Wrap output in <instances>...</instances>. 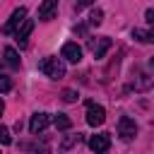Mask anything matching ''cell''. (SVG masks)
Returning a JSON list of instances; mask_svg holds the SVG:
<instances>
[{"mask_svg":"<svg viewBox=\"0 0 154 154\" xmlns=\"http://www.w3.org/2000/svg\"><path fill=\"white\" fill-rule=\"evenodd\" d=\"M38 70H41L46 77H51V79H63V77H65V65H63V60L55 58V55H46V58L38 63Z\"/></svg>","mask_w":154,"mask_h":154,"instance_id":"6da1fadb","label":"cell"},{"mask_svg":"<svg viewBox=\"0 0 154 154\" xmlns=\"http://www.w3.org/2000/svg\"><path fill=\"white\" fill-rule=\"evenodd\" d=\"M24 19H26V7H17V10L12 12V17L2 24V34H14V31L24 24Z\"/></svg>","mask_w":154,"mask_h":154,"instance_id":"7a4b0ae2","label":"cell"},{"mask_svg":"<svg viewBox=\"0 0 154 154\" xmlns=\"http://www.w3.org/2000/svg\"><path fill=\"white\" fill-rule=\"evenodd\" d=\"M87 46H89V51L94 53V58H96V60H101V58L106 55V51L113 46V41H111L108 36H99V38H89V41H87Z\"/></svg>","mask_w":154,"mask_h":154,"instance_id":"3957f363","label":"cell"},{"mask_svg":"<svg viewBox=\"0 0 154 154\" xmlns=\"http://www.w3.org/2000/svg\"><path fill=\"white\" fill-rule=\"evenodd\" d=\"M118 135H120V140H125V142L135 140L137 125H135V120H132L130 116H120V120H118Z\"/></svg>","mask_w":154,"mask_h":154,"instance_id":"277c9868","label":"cell"},{"mask_svg":"<svg viewBox=\"0 0 154 154\" xmlns=\"http://www.w3.org/2000/svg\"><path fill=\"white\" fill-rule=\"evenodd\" d=\"M103 120H106L103 106H99V103H94V101H87V123H89L91 128H96V125H101Z\"/></svg>","mask_w":154,"mask_h":154,"instance_id":"5b68a950","label":"cell"},{"mask_svg":"<svg viewBox=\"0 0 154 154\" xmlns=\"http://www.w3.org/2000/svg\"><path fill=\"white\" fill-rule=\"evenodd\" d=\"M51 113H34L31 116V120H29V132L31 135H38V132H43L48 125H51Z\"/></svg>","mask_w":154,"mask_h":154,"instance_id":"8992f818","label":"cell"},{"mask_svg":"<svg viewBox=\"0 0 154 154\" xmlns=\"http://www.w3.org/2000/svg\"><path fill=\"white\" fill-rule=\"evenodd\" d=\"M108 147H111V135L108 132H99V135H91L89 137V149L91 152L103 154V152H108Z\"/></svg>","mask_w":154,"mask_h":154,"instance_id":"52a82bcc","label":"cell"},{"mask_svg":"<svg viewBox=\"0 0 154 154\" xmlns=\"http://www.w3.org/2000/svg\"><path fill=\"white\" fill-rule=\"evenodd\" d=\"M60 55H63L67 63H79V60H82V48H79L75 41H67V43L63 46Z\"/></svg>","mask_w":154,"mask_h":154,"instance_id":"ba28073f","label":"cell"},{"mask_svg":"<svg viewBox=\"0 0 154 154\" xmlns=\"http://www.w3.org/2000/svg\"><path fill=\"white\" fill-rule=\"evenodd\" d=\"M58 12V0H43L38 5V19L41 22H51Z\"/></svg>","mask_w":154,"mask_h":154,"instance_id":"9c48e42d","label":"cell"},{"mask_svg":"<svg viewBox=\"0 0 154 154\" xmlns=\"http://www.w3.org/2000/svg\"><path fill=\"white\" fill-rule=\"evenodd\" d=\"M31 31H34V22H31V19H24V24L14 31V41L19 43V48H24V46H26V41H29V34H31Z\"/></svg>","mask_w":154,"mask_h":154,"instance_id":"30bf717a","label":"cell"},{"mask_svg":"<svg viewBox=\"0 0 154 154\" xmlns=\"http://www.w3.org/2000/svg\"><path fill=\"white\" fill-rule=\"evenodd\" d=\"M2 55H5V63H7L12 70H17V67H19V55H17V51H14L12 46H7V48L2 51Z\"/></svg>","mask_w":154,"mask_h":154,"instance_id":"8fae6325","label":"cell"},{"mask_svg":"<svg viewBox=\"0 0 154 154\" xmlns=\"http://www.w3.org/2000/svg\"><path fill=\"white\" fill-rule=\"evenodd\" d=\"M132 38H137L140 43H154V31H144V29H132Z\"/></svg>","mask_w":154,"mask_h":154,"instance_id":"7c38bea8","label":"cell"},{"mask_svg":"<svg viewBox=\"0 0 154 154\" xmlns=\"http://www.w3.org/2000/svg\"><path fill=\"white\" fill-rule=\"evenodd\" d=\"M135 75H137V77H135V82H132V87H135V89H149V87H152V79H149L144 72H140V70H137Z\"/></svg>","mask_w":154,"mask_h":154,"instance_id":"4fadbf2b","label":"cell"},{"mask_svg":"<svg viewBox=\"0 0 154 154\" xmlns=\"http://www.w3.org/2000/svg\"><path fill=\"white\" fill-rule=\"evenodd\" d=\"M53 123H55V128H58V130H70V128H72V120H70L65 113L53 116Z\"/></svg>","mask_w":154,"mask_h":154,"instance_id":"5bb4252c","label":"cell"},{"mask_svg":"<svg viewBox=\"0 0 154 154\" xmlns=\"http://www.w3.org/2000/svg\"><path fill=\"white\" fill-rule=\"evenodd\" d=\"M79 140H82V135H79V132H77V135H67V137L60 142V152H67V149H70L75 142H79Z\"/></svg>","mask_w":154,"mask_h":154,"instance_id":"9a60e30c","label":"cell"},{"mask_svg":"<svg viewBox=\"0 0 154 154\" xmlns=\"http://www.w3.org/2000/svg\"><path fill=\"white\" fill-rule=\"evenodd\" d=\"M101 22H103V12H101V10H91V14H89V24H91V26H99Z\"/></svg>","mask_w":154,"mask_h":154,"instance_id":"2e32d148","label":"cell"},{"mask_svg":"<svg viewBox=\"0 0 154 154\" xmlns=\"http://www.w3.org/2000/svg\"><path fill=\"white\" fill-rule=\"evenodd\" d=\"M10 89H12V79L5 77V75H0V94H5V91H10Z\"/></svg>","mask_w":154,"mask_h":154,"instance_id":"e0dca14e","label":"cell"},{"mask_svg":"<svg viewBox=\"0 0 154 154\" xmlns=\"http://www.w3.org/2000/svg\"><path fill=\"white\" fill-rule=\"evenodd\" d=\"M12 142V137H10V130L5 128V125H0V144H10Z\"/></svg>","mask_w":154,"mask_h":154,"instance_id":"ac0fdd59","label":"cell"},{"mask_svg":"<svg viewBox=\"0 0 154 154\" xmlns=\"http://www.w3.org/2000/svg\"><path fill=\"white\" fill-rule=\"evenodd\" d=\"M63 101H67V103L77 101V91H75V89H65V91H63Z\"/></svg>","mask_w":154,"mask_h":154,"instance_id":"d6986e66","label":"cell"},{"mask_svg":"<svg viewBox=\"0 0 154 154\" xmlns=\"http://www.w3.org/2000/svg\"><path fill=\"white\" fill-rule=\"evenodd\" d=\"M91 2H94V0H79V2L75 5V12H82V10H84V7H89Z\"/></svg>","mask_w":154,"mask_h":154,"instance_id":"ffe728a7","label":"cell"},{"mask_svg":"<svg viewBox=\"0 0 154 154\" xmlns=\"http://www.w3.org/2000/svg\"><path fill=\"white\" fill-rule=\"evenodd\" d=\"M144 17H147V24L154 29V10H147V12H144Z\"/></svg>","mask_w":154,"mask_h":154,"instance_id":"44dd1931","label":"cell"},{"mask_svg":"<svg viewBox=\"0 0 154 154\" xmlns=\"http://www.w3.org/2000/svg\"><path fill=\"white\" fill-rule=\"evenodd\" d=\"M34 154H51V152H48V147H41V149H36Z\"/></svg>","mask_w":154,"mask_h":154,"instance_id":"7402d4cb","label":"cell"},{"mask_svg":"<svg viewBox=\"0 0 154 154\" xmlns=\"http://www.w3.org/2000/svg\"><path fill=\"white\" fill-rule=\"evenodd\" d=\"M2 111H5V103H2V99H0V116H2Z\"/></svg>","mask_w":154,"mask_h":154,"instance_id":"603a6c76","label":"cell"},{"mask_svg":"<svg viewBox=\"0 0 154 154\" xmlns=\"http://www.w3.org/2000/svg\"><path fill=\"white\" fill-rule=\"evenodd\" d=\"M149 65H152V70H154V58H152V60H149Z\"/></svg>","mask_w":154,"mask_h":154,"instance_id":"cb8c5ba5","label":"cell"}]
</instances>
